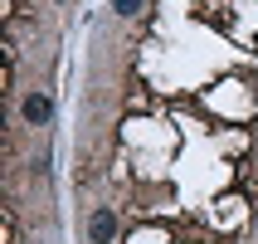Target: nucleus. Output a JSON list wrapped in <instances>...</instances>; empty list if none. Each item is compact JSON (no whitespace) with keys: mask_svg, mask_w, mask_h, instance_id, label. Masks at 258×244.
Instances as JSON below:
<instances>
[{"mask_svg":"<svg viewBox=\"0 0 258 244\" xmlns=\"http://www.w3.org/2000/svg\"><path fill=\"white\" fill-rule=\"evenodd\" d=\"M112 10L132 20V15H142V10H146V0H112Z\"/></svg>","mask_w":258,"mask_h":244,"instance_id":"7ed1b4c3","label":"nucleus"},{"mask_svg":"<svg viewBox=\"0 0 258 244\" xmlns=\"http://www.w3.org/2000/svg\"><path fill=\"white\" fill-rule=\"evenodd\" d=\"M88 239L93 244H112L117 239V210L112 205H98V210L88 215Z\"/></svg>","mask_w":258,"mask_h":244,"instance_id":"f257e3e1","label":"nucleus"},{"mask_svg":"<svg viewBox=\"0 0 258 244\" xmlns=\"http://www.w3.org/2000/svg\"><path fill=\"white\" fill-rule=\"evenodd\" d=\"M58 5H63V0H58Z\"/></svg>","mask_w":258,"mask_h":244,"instance_id":"20e7f679","label":"nucleus"},{"mask_svg":"<svg viewBox=\"0 0 258 244\" xmlns=\"http://www.w3.org/2000/svg\"><path fill=\"white\" fill-rule=\"evenodd\" d=\"M20 117H25L29 127H49V117H54V98H49V93H29V98L20 103Z\"/></svg>","mask_w":258,"mask_h":244,"instance_id":"f03ea898","label":"nucleus"}]
</instances>
